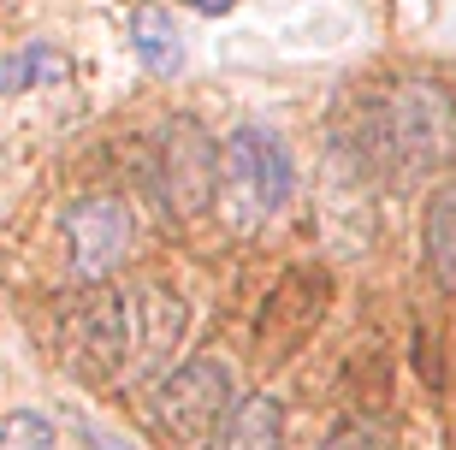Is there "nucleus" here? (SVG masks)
<instances>
[{"instance_id": "423d86ee", "label": "nucleus", "mask_w": 456, "mask_h": 450, "mask_svg": "<svg viewBox=\"0 0 456 450\" xmlns=\"http://www.w3.org/2000/svg\"><path fill=\"white\" fill-rule=\"evenodd\" d=\"M131 297L125 290H95L71 320V373L77 380H118L131 367Z\"/></svg>"}, {"instance_id": "7ed1b4c3", "label": "nucleus", "mask_w": 456, "mask_h": 450, "mask_svg": "<svg viewBox=\"0 0 456 450\" xmlns=\"http://www.w3.org/2000/svg\"><path fill=\"white\" fill-rule=\"evenodd\" d=\"M297 190V167H290V149L261 125H243L232 131L220 154V196L237 214V225H261L290 201Z\"/></svg>"}, {"instance_id": "ddd939ff", "label": "nucleus", "mask_w": 456, "mask_h": 450, "mask_svg": "<svg viewBox=\"0 0 456 450\" xmlns=\"http://www.w3.org/2000/svg\"><path fill=\"white\" fill-rule=\"evenodd\" d=\"M321 450H397V433H391L386 421H373V415H350Z\"/></svg>"}, {"instance_id": "f03ea898", "label": "nucleus", "mask_w": 456, "mask_h": 450, "mask_svg": "<svg viewBox=\"0 0 456 450\" xmlns=\"http://www.w3.org/2000/svg\"><path fill=\"white\" fill-rule=\"evenodd\" d=\"M232 403H237V367L225 356H190L149 385L142 415L167 445H190L208 427H220L232 415Z\"/></svg>"}, {"instance_id": "9d476101", "label": "nucleus", "mask_w": 456, "mask_h": 450, "mask_svg": "<svg viewBox=\"0 0 456 450\" xmlns=\"http://www.w3.org/2000/svg\"><path fill=\"white\" fill-rule=\"evenodd\" d=\"M421 250H427V273L456 290V172L427 196V214H421Z\"/></svg>"}, {"instance_id": "2eb2a0df", "label": "nucleus", "mask_w": 456, "mask_h": 450, "mask_svg": "<svg viewBox=\"0 0 456 450\" xmlns=\"http://www.w3.org/2000/svg\"><path fill=\"white\" fill-rule=\"evenodd\" d=\"M190 12H202V18H220V12H232L237 0H184Z\"/></svg>"}, {"instance_id": "39448f33", "label": "nucleus", "mask_w": 456, "mask_h": 450, "mask_svg": "<svg viewBox=\"0 0 456 450\" xmlns=\"http://www.w3.org/2000/svg\"><path fill=\"white\" fill-rule=\"evenodd\" d=\"M131 243H136V219L118 196H84L66 214V255L77 284H102L131 255Z\"/></svg>"}, {"instance_id": "f8f14e48", "label": "nucleus", "mask_w": 456, "mask_h": 450, "mask_svg": "<svg viewBox=\"0 0 456 450\" xmlns=\"http://www.w3.org/2000/svg\"><path fill=\"white\" fill-rule=\"evenodd\" d=\"M0 450H60V433H53L48 415L36 409H18V415L0 421Z\"/></svg>"}, {"instance_id": "9b49d317", "label": "nucleus", "mask_w": 456, "mask_h": 450, "mask_svg": "<svg viewBox=\"0 0 456 450\" xmlns=\"http://www.w3.org/2000/svg\"><path fill=\"white\" fill-rule=\"evenodd\" d=\"M42 78H66V53L60 48H18L12 60H0V89H30V84H42Z\"/></svg>"}, {"instance_id": "f257e3e1", "label": "nucleus", "mask_w": 456, "mask_h": 450, "mask_svg": "<svg viewBox=\"0 0 456 450\" xmlns=\"http://www.w3.org/2000/svg\"><path fill=\"white\" fill-rule=\"evenodd\" d=\"M456 154V101L433 78H397L362 113V160L391 178H427Z\"/></svg>"}, {"instance_id": "1a4fd4ad", "label": "nucleus", "mask_w": 456, "mask_h": 450, "mask_svg": "<svg viewBox=\"0 0 456 450\" xmlns=\"http://www.w3.org/2000/svg\"><path fill=\"white\" fill-rule=\"evenodd\" d=\"M131 48L136 60L149 66V78H178L184 71V30L172 24L167 6H136L131 12Z\"/></svg>"}, {"instance_id": "20e7f679", "label": "nucleus", "mask_w": 456, "mask_h": 450, "mask_svg": "<svg viewBox=\"0 0 456 450\" xmlns=\"http://www.w3.org/2000/svg\"><path fill=\"white\" fill-rule=\"evenodd\" d=\"M160 196H167L172 219H184V225H196L220 196V143L196 119L160 125Z\"/></svg>"}, {"instance_id": "6e6552de", "label": "nucleus", "mask_w": 456, "mask_h": 450, "mask_svg": "<svg viewBox=\"0 0 456 450\" xmlns=\"http://www.w3.org/2000/svg\"><path fill=\"white\" fill-rule=\"evenodd\" d=\"M208 450H285V409L279 397H237L232 415L214 427V445Z\"/></svg>"}, {"instance_id": "4468645a", "label": "nucleus", "mask_w": 456, "mask_h": 450, "mask_svg": "<svg viewBox=\"0 0 456 450\" xmlns=\"http://www.w3.org/2000/svg\"><path fill=\"white\" fill-rule=\"evenodd\" d=\"M89 450H136V445L118 438V433H107V427H89Z\"/></svg>"}, {"instance_id": "0eeeda50", "label": "nucleus", "mask_w": 456, "mask_h": 450, "mask_svg": "<svg viewBox=\"0 0 456 450\" xmlns=\"http://www.w3.org/2000/svg\"><path fill=\"white\" fill-rule=\"evenodd\" d=\"M131 320H136V338H131L125 380H160V373H172V362H178V350H184V338H190L184 297L167 290V284H142L131 297Z\"/></svg>"}]
</instances>
